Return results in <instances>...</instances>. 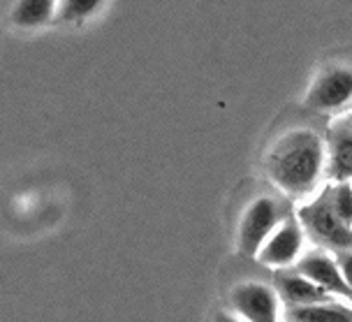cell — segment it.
<instances>
[{
    "label": "cell",
    "mask_w": 352,
    "mask_h": 322,
    "mask_svg": "<svg viewBox=\"0 0 352 322\" xmlns=\"http://www.w3.org/2000/svg\"><path fill=\"white\" fill-rule=\"evenodd\" d=\"M327 169V144L318 132L297 128L283 135L267 155V174L280 193L301 197Z\"/></svg>",
    "instance_id": "6da1fadb"
},
{
    "label": "cell",
    "mask_w": 352,
    "mask_h": 322,
    "mask_svg": "<svg viewBox=\"0 0 352 322\" xmlns=\"http://www.w3.org/2000/svg\"><path fill=\"white\" fill-rule=\"evenodd\" d=\"M297 218L304 232L316 244L329 250H352V227L345 225L331 204L329 188H324L313 202L299 206Z\"/></svg>",
    "instance_id": "7a4b0ae2"
},
{
    "label": "cell",
    "mask_w": 352,
    "mask_h": 322,
    "mask_svg": "<svg viewBox=\"0 0 352 322\" xmlns=\"http://www.w3.org/2000/svg\"><path fill=\"white\" fill-rule=\"evenodd\" d=\"M306 107L318 114H334L352 103V67L327 65L306 93Z\"/></svg>",
    "instance_id": "3957f363"
},
{
    "label": "cell",
    "mask_w": 352,
    "mask_h": 322,
    "mask_svg": "<svg viewBox=\"0 0 352 322\" xmlns=\"http://www.w3.org/2000/svg\"><path fill=\"white\" fill-rule=\"evenodd\" d=\"M280 223L278 204L272 197H257L255 202H250V206L243 211L241 223H239V248L243 255L255 257L262 244L272 237V232Z\"/></svg>",
    "instance_id": "277c9868"
},
{
    "label": "cell",
    "mask_w": 352,
    "mask_h": 322,
    "mask_svg": "<svg viewBox=\"0 0 352 322\" xmlns=\"http://www.w3.org/2000/svg\"><path fill=\"white\" fill-rule=\"evenodd\" d=\"M278 301L276 288L260 281H243L230 292L232 311L246 322H278Z\"/></svg>",
    "instance_id": "5b68a950"
},
{
    "label": "cell",
    "mask_w": 352,
    "mask_h": 322,
    "mask_svg": "<svg viewBox=\"0 0 352 322\" xmlns=\"http://www.w3.org/2000/svg\"><path fill=\"white\" fill-rule=\"evenodd\" d=\"M301 250H304V227L299 220H283L255 257L264 267L287 269L299 262Z\"/></svg>",
    "instance_id": "8992f818"
},
{
    "label": "cell",
    "mask_w": 352,
    "mask_h": 322,
    "mask_svg": "<svg viewBox=\"0 0 352 322\" xmlns=\"http://www.w3.org/2000/svg\"><path fill=\"white\" fill-rule=\"evenodd\" d=\"M297 271L311 279L313 283H318L320 288L327 290L329 294L343 297V299H352V290L345 283L341 267H338L336 255H331L329 248H316L308 250L299 257Z\"/></svg>",
    "instance_id": "52a82bcc"
},
{
    "label": "cell",
    "mask_w": 352,
    "mask_h": 322,
    "mask_svg": "<svg viewBox=\"0 0 352 322\" xmlns=\"http://www.w3.org/2000/svg\"><path fill=\"white\" fill-rule=\"evenodd\" d=\"M274 288L278 292L280 301H285L287 306H311V304H322V301H331V294L306 279L297 269H278L274 276Z\"/></svg>",
    "instance_id": "ba28073f"
},
{
    "label": "cell",
    "mask_w": 352,
    "mask_h": 322,
    "mask_svg": "<svg viewBox=\"0 0 352 322\" xmlns=\"http://www.w3.org/2000/svg\"><path fill=\"white\" fill-rule=\"evenodd\" d=\"M327 174L331 181H352V121L331 125L327 140Z\"/></svg>",
    "instance_id": "9c48e42d"
},
{
    "label": "cell",
    "mask_w": 352,
    "mask_h": 322,
    "mask_svg": "<svg viewBox=\"0 0 352 322\" xmlns=\"http://www.w3.org/2000/svg\"><path fill=\"white\" fill-rule=\"evenodd\" d=\"M58 0H16L10 21L19 28H40L56 19Z\"/></svg>",
    "instance_id": "30bf717a"
},
{
    "label": "cell",
    "mask_w": 352,
    "mask_h": 322,
    "mask_svg": "<svg viewBox=\"0 0 352 322\" xmlns=\"http://www.w3.org/2000/svg\"><path fill=\"white\" fill-rule=\"evenodd\" d=\"M292 322H352V308L334 301L290 308Z\"/></svg>",
    "instance_id": "8fae6325"
},
{
    "label": "cell",
    "mask_w": 352,
    "mask_h": 322,
    "mask_svg": "<svg viewBox=\"0 0 352 322\" xmlns=\"http://www.w3.org/2000/svg\"><path fill=\"white\" fill-rule=\"evenodd\" d=\"M104 0H58L56 19L63 23H84L102 10Z\"/></svg>",
    "instance_id": "7c38bea8"
},
{
    "label": "cell",
    "mask_w": 352,
    "mask_h": 322,
    "mask_svg": "<svg viewBox=\"0 0 352 322\" xmlns=\"http://www.w3.org/2000/svg\"><path fill=\"white\" fill-rule=\"evenodd\" d=\"M329 197L338 213V218H341L345 225L352 227V183L336 181L334 186H329Z\"/></svg>",
    "instance_id": "4fadbf2b"
},
{
    "label": "cell",
    "mask_w": 352,
    "mask_h": 322,
    "mask_svg": "<svg viewBox=\"0 0 352 322\" xmlns=\"http://www.w3.org/2000/svg\"><path fill=\"white\" fill-rule=\"evenodd\" d=\"M336 260H338V267H341L345 283H348V288L352 290V250L336 253Z\"/></svg>",
    "instance_id": "5bb4252c"
},
{
    "label": "cell",
    "mask_w": 352,
    "mask_h": 322,
    "mask_svg": "<svg viewBox=\"0 0 352 322\" xmlns=\"http://www.w3.org/2000/svg\"><path fill=\"white\" fill-rule=\"evenodd\" d=\"M213 322H246L243 318H239V315L234 313H225V311H220V313H216V318H213Z\"/></svg>",
    "instance_id": "9a60e30c"
},
{
    "label": "cell",
    "mask_w": 352,
    "mask_h": 322,
    "mask_svg": "<svg viewBox=\"0 0 352 322\" xmlns=\"http://www.w3.org/2000/svg\"><path fill=\"white\" fill-rule=\"evenodd\" d=\"M350 121H352V114H350Z\"/></svg>",
    "instance_id": "2e32d148"
}]
</instances>
